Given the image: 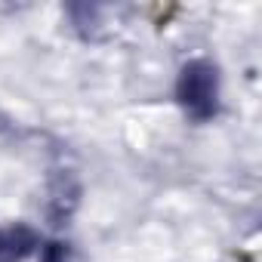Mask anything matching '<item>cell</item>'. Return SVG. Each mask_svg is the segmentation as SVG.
Wrapping results in <instances>:
<instances>
[{"mask_svg": "<svg viewBox=\"0 0 262 262\" xmlns=\"http://www.w3.org/2000/svg\"><path fill=\"white\" fill-rule=\"evenodd\" d=\"M40 262H86V256L68 241H50L40 247Z\"/></svg>", "mask_w": 262, "mask_h": 262, "instance_id": "cell-5", "label": "cell"}, {"mask_svg": "<svg viewBox=\"0 0 262 262\" xmlns=\"http://www.w3.org/2000/svg\"><path fill=\"white\" fill-rule=\"evenodd\" d=\"M176 102L182 105V111L191 120H198V123L213 120L222 105L219 65L210 59H188L176 77Z\"/></svg>", "mask_w": 262, "mask_h": 262, "instance_id": "cell-1", "label": "cell"}, {"mask_svg": "<svg viewBox=\"0 0 262 262\" xmlns=\"http://www.w3.org/2000/svg\"><path fill=\"white\" fill-rule=\"evenodd\" d=\"M40 250V234L28 222L0 225V262H25Z\"/></svg>", "mask_w": 262, "mask_h": 262, "instance_id": "cell-3", "label": "cell"}, {"mask_svg": "<svg viewBox=\"0 0 262 262\" xmlns=\"http://www.w3.org/2000/svg\"><path fill=\"white\" fill-rule=\"evenodd\" d=\"M80 194H83V188H80V179H77V173L71 167L50 170V179H47V204H43L50 225H56V228L65 225L77 213Z\"/></svg>", "mask_w": 262, "mask_h": 262, "instance_id": "cell-2", "label": "cell"}, {"mask_svg": "<svg viewBox=\"0 0 262 262\" xmlns=\"http://www.w3.org/2000/svg\"><path fill=\"white\" fill-rule=\"evenodd\" d=\"M102 16H105L102 7H86V4L68 7L71 28H74L83 40H99V37H102Z\"/></svg>", "mask_w": 262, "mask_h": 262, "instance_id": "cell-4", "label": "cell"}]
</instances>
